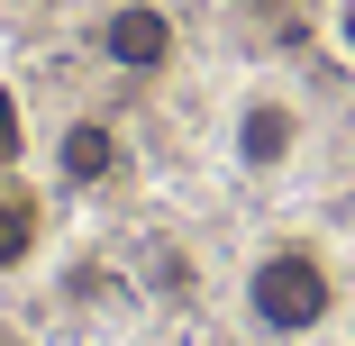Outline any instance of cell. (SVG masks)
Instances as JSON below:
<instances>
[{"instance_id":"cell-1","label":"cell","mask_w":355,"mask_h":346,"mask_svg":"<svg viewBox=\"0 0 355 346\" xmlns=\"http://www.w3.org/2000/svg\"><path fill=\"white\" fill-rule=\"evenodd\" d=\"M237 301H246V328H255V337H273V346H310V337L337 328L346 283H337V264H328L310 237H273V246L246 255Z\"/></svg>"},{"instance_id":"cell-2","label":"cell","mask_w":355,"mask_h":346,"mask_svg":"<svg viewBox=\"0 0 355 346\" xmlns=\"http://www.w3.org/2000/svg\"><path fill=\"white\" fill-rule=\"evenodd\" d=\"M301 155H310V110H301L292 92L255 83V92L228 110V164H237L246 182H282Z\"/></svg>"},{"instance_id":"cell-3","label":"cell","mask_w":355,"mask_h":346,"mask_svg":"<svg viewBox=\"0 0 355 346\" xmlns=\"http://www.w3.org/2000/svg\"><path fill=\"white\" fill-rule=\"evenodd\" d=\"M92 55L110 64V73H128V83H155L182 55V19L164 10V0H110L101 28H92Z\"/></svg>"},{"instance_id":"cell-4","label":"cell","mask_w":355,"mask_h":346,"mask_svg":"<svg viewBox=\"0 0 355 346\" xmlns=\"http://www.w3.org/2000/svg\"><path fill=\"white\" fill-rule=\"evenodd\" d=\"M119 164H128V146H119V128H110L101 110H73V119L46 137V173H55L64 191H110Z\"/></svg>"},{"instance_id":"cell-5","label":"cell","mask_w":355,"mask_h":346,"mask_svg":"<svg viewBox=\"0 0 355 346\" xmlns=\"http://www.w3.org/2000/svg\"><path fill=\"white\" fill-rule=\"evenodd\" d=\"M37 246H46V200H37L28 182H0V283L28 273Z\"/></svg>"},{"instance_id":"cell-6","label":"cell","mask_w":355,"mask_h":346,"mask_svg":"<svg viewBox=\"0 0 355 346\" xmlns=\"http://www.w3.org/2000/svg\"><path fill=\"white\" fill-rule=\"evenodd\" d=\"M19 155H28V119H19V92L0 83V173H10Z\"/></svg>"},{"instance_id":"cell-7","label":"cell","mask_w":355,"mask_h":346,"mask_svg":"<svg viewBox=\"0 0 355 346\" xmlns=\"http://www.w3.org/2000/svg\"><path fill=\"white\" fill-rule=\"evenodd\" d=\"M337 55H355V0H337Z\"/></svg>"}]
</instances>
